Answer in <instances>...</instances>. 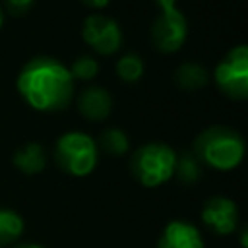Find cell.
<instances>
[{"instance_id": "3", "label": "cell", "mask_w": 248, "mask_h": 248, "mask_svg": "<svg viewBox=\"0 0 248 248\" xmlns=\"http://www.w3.org/2000/svg\"><path fill=\"white\" fill-rule=\"evenodd\" d=\"M54 159L64 172L81 178L95 170L99 161V147L89 134L70 130L56 140Z\"/></svg>"}, {"instance_id": "22", "label": "cell", "mask_w": 248, "mask_h": 248, "mask_svg": "<svg viewBox=\"0 0 248 248\" xmlns=\"http://www.w3.org/2000/svg\"><path fill=\"white\" fill-rule=\"evenodd\" d=\"M2 25H4V10L0 6V29H2Z\"/></svg>"}, {"instance_id": "14", "label": "cell", "mask_w": 248, "mask_h": 248, "mask_svg": "<svg viewBox=\"0 0 248 248\" xmlns=\"http://www.w3.org/2000/svg\"><path fill=\"white\" fill-rule=\"evenodd\" d=\"M116 76L126 83L138 81L143 76V60L134 52L122 54L116 62Z\"/></svg>"}, {"instance_id": "20", "label": "cell", "mask_w": 248, "mask_h": 248, "mask_svg": "<svg viewBox=\"0 0 248 248\" xmlns=\"http://www.w3.org/2000/svg\"><path fill=\"white\" fill-rule=\"evenodd\" d=\"M246 238H248V234H246V229L242 227V232H240V244H242V248H246V246H248Z\"/></svg>"}, {"instance_id": "7", "label": "cell", "mask_w": 248, "mask_h": 248, "mask_svg": "<svg viewBox=\"0 0 248 248\" xmlns=\"http://www.w3.org/2000/svg\"><path fill=\"white\" fill-rule=\"evenodd\" d=\"M81 37L85 45L101 56H110L122 46V29L118 21L103 14H91L85 17Z\"/></svg>"}, {"instance_id": "17", "label": "cell", "mask_w": 248, "mask_h": 248, "mask_svg": "<svg viewBox=\"0 0 248 248\" xmlns=\"http://www.w3.org/2000/svg\"><path fill=\"white\" fill-rule=\"evenodd\" d=\"M200 161L192 155H182L176 159V167H174V174L180 178V182L192 184L198 180L200 176Z\"/></svg>"}, {"instance_id": "8", "label": "cell", "mask_w": 248, "mask_h": 248, "mask_svg": "<svg viewBox=\"0 0 248 248\" xmlns=\"http://www.w3.org/2000/svg\"><path fill=\"white\" fill-rule=\"evenodd\" d=\"M202 221L217 234H231L238 227V207L231 198L213 196L202 207Z\"/></svg>"}, {"instance_id": "5", "label": "cell", "mask_w": 248, "mask_h": 248, "mask_svg": "<svg viewBox=\"0 0 248 248\" xmlns=\"http://www.w3.org/2000/svg\"><path fill=\"white\" fill-rule=\"evenodd\" d=\"M159 12L151 23L153 46L165 54L182 48L188 37V21L176 0H155Z\"/></svg>"}, {"instance_id": "19", "label": "cell", "mask_w": 248, "mask_h": 248, "mask_svg": "<svg viewBox=\"0 0 248 248\" xmlns=\"http://www.w3.org/2000/svg\"><path fill=\"white\" fill-rule=\"evenodd\" d=\"M87 6H91V8H105L110 0H83Z\"/></svg>"}, {"instance_id": "2", "label": "cell", "mask_w": 248, "mask_h": 248, "mask_svg": "<svg viewBox=\"0 0 248 248\" xmlns=\"http://www.w3.org/2000/svg\"><path fill=\"white\" fill-rule=\"evenodd\" d=\"M198 161H203L215 170L236 169L246 153L244 138L227 126H211L203 130L194 143Z\"/></svg>"}, {"instance_id": "1", "label": "cell", "mask_w": 248, "mask_h": 248, "mask_svg": "<svg viewBox=\"0 0 248 248\" xmlns=\"http://www.w3.org/2000/svg\"><path fill=\"white\" fill-rule=\"evenodd\" d=\"M74 83L68 66L52 56L29 60L16 79L19 97L39 112L66 108L74 97Z\"/></svg>"}, {"instance_id": "21", "label": "cell", "mask_w": 248, "mask_h": 248, "mask_svg": "<svg viewBox=\"0 0 248 248\" xmlns=\"http://www.w3.org/2000/svg\"><path fill=\"white\" fill-rule=\"evenodd\" d=\"M16 248H43V246L41 244H35V242H27V244H19Z\"/></svg>"}, {"instance_id": "16", "label": "cell", "mask_w": 248, "mask_h": 248, "mask_svg": "<svg viewBox=\"0 0 248 248\" xmlns=\"http://www.w3.org/2000/svg\"><path fill=\"white\" fill-rule=\"evenodd\" d=\"M68 70H70L74 81H76V79L89 81V79H93V78L99 74V62H97L93 56L83 54V56H78V58L72 62V66H70Z\"/></svg>"}, {"instance_id": "10", "label": "cell", "mask_w": 248, "mask_h": 248, "mask_svg": "<svg viewBox=\"0 0 248 248\" xmlns=\"http://www.w3.org/2000/svg\"><path fill=\"white\" fill-rule=\"evenodd\" d=\"M78 110L91 122H103L112 110V97L107 89L89 85L78 97Z\"/></svg>"}, {"instance_id": "15", "label": "cell", "mask_w": 248, "mask_h": 248, "mask_svg": "<svg viewBox=\"0 0 248 248\" xmlns=\"http://www.w3.org/2000/svg\"><path fill=\"white\" fill-rule=\"evenodd\" d=\"M101 145L110 155H124L130 149V140L122 130L108 128V130H105L101 134Z\"/></svg>"}, {"instance_id": "9", "label": "cell", "mask_w": 248, "mask_h": 248, "mask_svg": "<svg viewBox=\"0 0 248 248\" xmlns=\"http://www.w3.org/2000/svg\"><path fill=\"white\" fill-rule=\"evenodd\" d=\"M157 248H203V238L194 223L172 219L161 231Z\"/></svg>"}, {"instance_id": "11", "label": "cell", "mask_w": 248, "mask_h": 248, "mask_svg": "<svg viewBox=\"0 0 248 248\" xmlns=\"http://www.w3.org/2000/svg\"><path fill=\"white\" fill-rule=\"evenodd\" d=\"M12 161H14V165H16L21 172H25V174H37V172H41V170L45 169V165H46L45 149H43V145L37 143V141H29V143L21 145V147L14 153Z\"/></svg>"}, {"instance_id": "12", "label": "cell", "mask_w": 248, "mask_h": 248, "mask_svg": "<svg viewBox=\"0 0 248 248\" xmlns=\"http://www.w3.org/2000/svg\"><path fill=\"white\" fill-rule=\"evenodd\" d=\"M176 83L186 89V91H194V89H200L203 85H207V72L203 66L196 64V62H186L182 64L178 70H176V76H174Z\"/></svg>"}, {"instance_id": "4", "label": "cell", "mask_w": 248, "mask_h": 248, "mask_svg": "<svg viewBox=\"0 0 248 248\" xmlns=\"http://www.w3.org/2000/svg\"><path fill=\"white\" fill-rule=\"evenodd\" d=\"M176 159H178V155L170 145L151 141V143L141 145L132 155L130 167L141 186L157 188L172 178Z\"/></svg>"}, {"instance_id": "18", "label": "cell", "mask_w": 248, "mask_h": 248, "mask_svg": "<svg viewBox=\"0 0 248 248\" xmlns=\"http://www.w3.org/2000/svg\"><path fill=\"white\" fill-rule=\"evenodd\" d=\"M35 0H6V6L12 14H23L33 6Z\"/></svg>"}, {"instance_id": "6", "label": "cell", "mask_w": 248, "mask_h": 248, "mask_svg": "<svg viewBox=\"0 0 248 248\" xmlns=\"http://www.w3.org/2000/svg\"><path fill=\"white\" fill-rule=\"evenodd\" d=\"M213 79L229 99L244 101L248 97V46H232L215 66Z\"/></svg>"}, {"instance_id": "13", "label": "cell", "mask_w": 248, "mask_h": 248, "mask_svg": "<svg viewBox=\"0 0 248 248\" xmlns=\"http://www.w3.org/2000/svg\"><path fill=\"white\" fill-rule=\"evenodd\" d=\"M23 219L19 213L0 207V246H8L23 234Z\"/></svg>"}]
</instances>
